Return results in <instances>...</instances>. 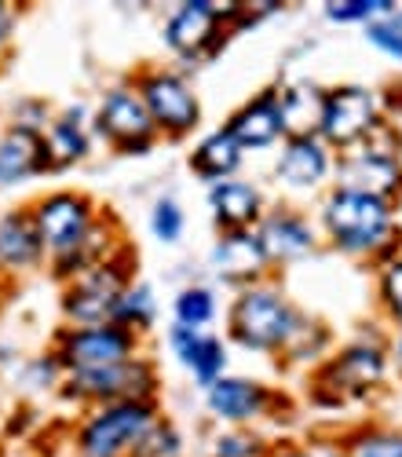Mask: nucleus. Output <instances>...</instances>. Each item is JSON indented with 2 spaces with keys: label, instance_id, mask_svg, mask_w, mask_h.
I'll return each instance as SVG.
<instances>
[{
  "label": "nucleus",
  "instance_id": "nucleus-1",
  "mask_svg": "<svg viewBox=\"0 0 402 457\" xmlns=\"http://www.w3.org/2000/svg\"><path fill=\"white\" fill-rule=\"evenodd\" d=\"M322 231L348 256H388V245L398 235L395 205L337 187L322 202Z\"/></svg>",
  "mask_w": 402,
  "mask_h": 457
},
{
  "label": "nucleus",
  "instance_id": "nucleus-2",
  "mask_svg": "<svg viewBox=\"0 0 402 457\" xmlns=\"http://www.w3.org/2000/svg\"><path fill=\"white\" fill-rule=\"evenodd\" d=\"M300 315L304 312L292 308V300L278 286L256 282V286H245L234 293L231 308H227V337L245 352L282 355Z\"/></svg>",
  "mask_w": 402,
  "mask_h": 457
},
{
  "label": "nucleus",
  "instance_id": "nucleus-3",
  "mask_svg": "<svg viewBox=\"0 0 402 457\" xmlns=\"http://www.w3.org/2000/svg\"><path fill=\"white\" fill-rule=\"evenodd\" d=\"M99 212L103 209L95 205V198L81 195V190H48V195H41L29 205V220L37 235H41L48 268L55 271V278H62L73 256L81 253Z\"/></svg>",
  "mask_w": 402,
  "mask_h": 457
},
{
  "label": "nucleus",
  "instance_id": "nucleus-4",
  "mask_svg": "<svg viewBox=\"0 0 402 457\" xmlns=\"http://www.w3.org/2000/svg\"><path fill=\"white\" fill-rule=\"evenodd\" d=\"M245 4H216V0H183L161 26V41L179 62H205L227 41L231 22H245Z\"/></svg>",
  "mask_w": 402,
  "mask_h": 457
},
{
  "label": "nucleus",
  "instance_id": "nucleus-5",
  "mask_svg": "<svg viewBox=\"0 0 402 457\" xmlns=\"http://www.w3.org/2000/svg\"><path fill=\"white\" fill-rule=\"evenodd\" d=\"M161 377L158 366L143 355H132L125 362H110L99 370H81V373H62L59 395L81 406H106V403H151L158 399Z\"/></svg>",
  "mask_w": 402,
  "mask_h": 457
},
{
  "label": "nucleus",
  "instance_id": "nucleus-6",
  "mask_svg": "<svg viewBox=\"0 0 402 457\" xmlns=\"http://www.w3.org/2000/svg\"><path fill=\"white\" fill-rule=\"evenodd\" d=\"M158 417V399L92 406L73 432V457H132V450Z\"/></svg>",
  "mask_w": 402,
  "mask_h": 457
},
{
  "label": "nucleus",
  "instance_id": "nucleus-7",
  "mask_svg": "<svg viewBox=\"0 0 402 457\" xmlns=\"http://www.w3.org/2000/svg\"><path fill=\"white\" fill-rule=\"evenodd\" d=\"M128 282H132V253H121L118 260H106V263H95V268L70 275L59 296V312L66 326L110 322L118 308V296L125 293Z\"/></svg>",
  "mask_w": 402,
  "mask_h": 457
},
{
  "label": "nucleus",
  "instance_id": "nucleus-8",
  "mask_svg": "<svg viewBox=\"0 0 402 457\" xmlns=\"http://www.w3.org/2000/svg\"><path fill=\"white\" fill-rule=\"evenodd\" d=\"M132 88L143 99L146 113H151L158 139H187L201 125V99L183 73L151 66L135 73Z\"/></svg>",
  "mask_w": 402,
  "mask_h": 457
},
{
  "label": "nucleus",
  "instance_id": "nucleus-9",
  "mask_svg": "<svg viewBox=\"0 0 402 457\" xmlns=\"http://www.w3.org/2000/svg\"><path fill=\"white\" fill-rule=\"evenodd\" d=\"M92 136H99L114 154L135 158V154H151L158 146V132L151 125L143 99L135 96L132 81L106 88L103 99L92 110Z\"/></svg>",
  "mask_w": 402,
  "mask_h": 457
},
{
  "label": "nucleus",
  "instance_id": "nucleus-10",
  "mask_svg": "<svg viewBox=\"0 0 402 457\" xmlns=\"http://www.w3.org/2000/svg\"><path fill=\"white\" fill-rule=\"evenodd\" d=\"M143 337L121 329L118 322H99V326H66L52 355L62 366V373H81V370H99L110 362H125L132 355H139Z\"/></svg>",
  "mask_w": 402,
  "mask_h": 457
},
{
  "label": "nucleus",
  "instance_id": "nucleus-11",
  "mask_svg": "<svg viewBox=\"0 0 402 457\" xmlns=\"http://www.w3.org/2000/svg\"><path fill=\"white\" fill-rule=\"evenodd\" d=\"M381 129V99L377 92L362 85H340L333 92H325L322 99V118H318V139L325 146L351 150L365 143Z\"/></svg>",
  "mask_w": 402,
  "mask_h": 457
},
{
  "label": "nucleus",
  "instance_id": "nucleus-12",
  "mask_svg": "<svg viewBox=\"0 0 402 457\" xmlns=\"http://www.w3.org/2000/svg\"><path fill=\"white\" fill-rule=\"evenodd\" d=\"M337 179L348 190H358V195H370L381 202H395L402 195V158H398V146H384L381 143V129L351 146L340 154L337 162Z\"/></svg>",
  "mask_w": 402,
  "mask_h": 457
},
{
  "label": "nucleus",
  "instance_id": "nucleus-13",
  "mask_svg": "<svg viewBox=\"0 0 402 457\" xmlns=\"http://www.w3.org/2000/svg\"><path fill=\"white\" fill-rule=\"evenodd\" d=\"M209 268L219 282L245 289V286L264 282L271 263H267V256H264V249H260V242H256L252 231H224L216 238L212 253H209Z\"/></svg>",
  "mask_w": 402,
  "mask_h": 457
},
{
  "label": "nucleus",
  "instance_id": "nucleus-14",
  "mask_svg": "<svg viewBox=\"0 0 402 457\" xmlns=\"http://www.w3.org/2000/svg\"><path fill=\"white\" fill-rule=\"evenodd\" d=\"M252 235H256V242H260V249H264L271 268H275V263H297V260L311 256L315 245H318L315 227L300 212H292V209L264 212V220L252 227Z\"/></svg>",
  "mask_w": 402,
  "mask_h": 457
},
{
  "label": "nucleus",
  "instance_id": "nucleus-15",
  "mask_svg": "<svg viewBox=\"0 0 402 457\" xmlns=\"http://www.w3.org/2000/svg\"><path fill=\"white\" fill-rule=\"evenodd\" d=\"M45 143V158H48V172H62L81 165L92 154V113L78 103V106H66L59 110L55 118L48 121V129L41 132Z\"/></svg>",
  "mask_w": 402,
  "mask_h": 457
},
{
  "label": "nucleus",
  "instance_id": "nucleus-16",
  "mask_svg": "<svg viewBox=\"0 0 402 457\" xmlns=\"http://www.w3.org/2000/svg\"><path fill=\"white\" fill-rule=\"evenodd\" d=\"M168 352L172 359L194 377L198 388L216 385L219 377H227V345L219 340L216 333L205 329H187V326H176L168 329Z\"/></svg>",
  "mask_w": 402,
  "mask_h": 457
},
{
  "label": "nucleus",
  "instance_id": "nucleus-17",
  "mask_svg": "<svg viewBox=\"0 0 402 457\" xmlns=\"http://www.w3.org/2000/svg\"><path fill=\"white\" fill-rule=\"evenodd\" d=\"M205 410L231 428H245L249 421H256V417H264L271 410V392L249 377L227 373L205 388Z\"/></svg>",
  "mask_w": 402,
  "mask_h": 457
},
{
  "label": "nucleus",
  "instance_id": "nucleus-18",
  "mask_svg": "<svg viewBox=\"0 0 402 457\" xmlns=\"http://www.w3.org/2000/svg\"><path fill=\"white\" fill-rule=\"evenodd\" d=\"M333 172V158H329V146L318 136H297V139H282L278 150V165L275 176L285 190H297V195H308V190L322 187Z\"/></svg>",
  "mask_w": 402,
  "mask_h": 457
},
{
  "label": "nucleus",
  "instance_id": "nucleus-19",
  "mask_svg": "<svg viewBox=\"0 0 402 457\" xmlns=\"http://www.w3.org/2000/svg\"><path fill=\"white\" fill-rule=\"evenodd\" d=\"M205 202H209V212H212V223L219 227V235L224 231H252L267 212L260 187L249 183V179H238V176L212 183Z\"/></svg>",
  "mask_w": 402,
  "mask_h": 457
},
{
  "label": "nucleus",
  "instance_id": "nucleus-20",
  "mask_svg": "<svg viewBox=\"0 0 402 457\" xmlns=\"http://www.w3.org/2000/svg\"><path fill=\"white\" fill-rule=\"evenodd\" d=\"M234 143L245 150H271L275 143L285 139V129H282V113H278V96L275 88H264V92H256L249 103H242L227 125H224Z\"/></svg>",
  "mask_w": 402,
  "mask_h": 457
},
{
  "label": "nucleus",
  "instance_id": "nucleus-21",
  "mask_svg": "<svg viewBox=\"0 0 402 457\" xmlns=\"http://www.w3.org/2000/svg\"><path fill=\"white\" fill-rule=\"evenodd\" d=\"M48 256L41 245V235L29 220V209H4L0 212V268L8 278L29 275L37 268H45Z\"/></svg>",
  "mask_w": 402,
  "mask_h": 457
},
{
  "label": "nucleus",
  "instance_id": "nucleus-22",
  "mask_svg": "<svg viewBox=\"0 0 402 457\" xmlns=\"http://www.w3.org/2000/svg\"><path fill=\"white\" fill-rule=\"evenodd\" d=\"M384 373H388V355L377 345H351L322 370V377L329 380V392H344V395H365L381 385Z\"/></svg>",
  "mask_w": 402,
  "mask_h": 457
},
{
  "label": "nucleus",
  "instance_id": "nucleus-23",
  "mask_svg": "<svg viewBox=\"0 0 402 457\" xmlns=\"http://www.w3.org/2000/svg\"><path fill=\"white\" fill-rule=\"evenodd\" d=\"M45 172H48V158H45L41 132L15 129V125L0 132V190H12Z\"/></svg>",
  "mask_w": 402,
  "mask_h": 457
},
{
  "label": "nucleus",
  "instance_id": "nucleus-24",
  "mask_svg": "<svg viewBox=\"0 0 402 457\" xmlns=\"http://www.w3.org/2000/svg\"><path fill=\"white\" fill-rule=\"evenodd\" d=\"M245 162V150L234 143V136L227 129H212L205 132L194 150H191V172L198 179H205L209 187L219 183V179H234L238 169Z\"/></svg>",
  "mask_w": 402,
  "mask_h": 457
},
{
  "label": "nucleus",
  "instance_id": "nucleus-25",
  "mask_svg": "<svg viewBox=\"0 0 402 457\" xmlns=\"http://www.w3.org/2000/svg\"><path fill=\"white\" fill-rule=\"evenodd\" d=\"M278 96V113H282V129L285 139L297 136H315L318 132V118H322V99L325 92L311 81H292L285 88H275Z\"/></svg>",
  "mask_w": 402,
  "mask_h": 457
},
{
  "label": "nucleus",
  "instance_id": "nucleus-26",
  "mask_svg": "<svg viewBox=\"0 0 402 457\" xmlns=\"http://www.w3.org/2000/svg\"><path fill=\"white\" fill-rule=\"evenodd\" d=\"M110 322H118L121 329H128L135 337H143L146 329H154V322H158V293H154V286L132 278L125 286V293L118 296V308H114V319Z\"/></svg>",
  "mask_w": 402,
  "mask_h": 457
},
{
  "label": "nucleus",
  "instance_id": "nucleus-27",
  "mask_svg": "<svg viewBox=\"0 0 402 457\" xmlns=\"http://www.w3.org/2000/svg\"><path fill=\"white\" fill-rule=\"evenodd\" d=\"M219 315V300L209 286H187L172 300V322L187 329H205Z\"/></svg>",
  "mask_w": 402,
  "mask_h": 457
},
{
  "label": "nucleus",
  "instance_id": "nucleus-28",
  "mask_svg": "<svg viewBox=\"0 0 402 457\" xmlns=\"http://www.w3.org/2000/svg\"><path fill=\"white\" fill-rule=\"evenodd\" d=\"M395 0H329L325 4V19L340 22V26H370L373 19L395 12Z\"/></svg>",
  "mask_w": 402,
  "mask_h": 457
},
{
  "label": "nucleus",
  "instance_id": "nucleus-29",
  "mask_svg": "<svg viewBox=\"0 0 402 457\" xmlns=\"http://www.w3.org/2000/svg\"><path fill=\"white\" fill-rule=\"evenodd\" d=\"M187 231V212L176 198H158L151 205V235L161 242V245H176Z\"/></svg>",
  "mask_w": 402,
  "mask_h": 457
},
{
  "label": "nucleus",
  "instance_id": "nucleus-30",
  "mask_svg": "<svg viewBox=\"0 0 402 457\" xmlns=\"http://www.w3.org/2000/svg\"><path fill=\"white\" fill-rule=\"evenodd\" d=\"M179 453H183V436L165 417H158V421L146 428V436L139 439V446L132 450V457H179Z\"/></svg>",
  "mask_w": 402,
  "mask_h": 457
},
{
  "label": "nucleus",
  "instance_id": "nucleus-31",
  "mask_svg": "<svg viewBox=\"0 0 402 457\" xmlns=\"http://www.w3.org/2000/svg\"><path fill=\"white\" fill-rule=\"evenodd\" d=\"M344 457H402V432H388V428L358 432L344 446Z\"/></svg>",
  "mask_w": 402,
  "mask_h": 457
},
{
  "label": "nucleus",
  "instance_id": "nucleus-32",
  "mask_svg": "<svg viewBox=\"0 0 402 457\" xmlns=\"http://www.w3.org/2000/svg\"><path fill=\"white\" fill-rule=\"evenodd\" d=\"M365 41H370L377 52H384L388 59L402 62V8H395V12H388L365 26Z\"/></svg>",
  "mask_w": 402,
  "mask_h": 457
},
{
  "label": "nucleus",
  "instance_id": "nucleus-33",
  "mask_svg": "<svg viewBox=\"0 0 402 457\" xmlns=\"http://www.w3.org/2000/svg\"><path fill=\"white\" fill-rule=\"evenodd\" d=\"M377 296H381L384 315H391L395 322H402V256H395V260L384 263V271L377 278Z\"/></svg>",
  "mask_w": 402,
  "mask_h": 457
},
{
  "label": "nucleus",
  "instance_id": "nucleus-34",
  "mask_svg": "<svg viewBox=\"0 0 402 457\" xmlns=\"http://www.w3.org/2000/svg\"><path fill=\"white\" fill-rule=\"evenodd\" d=\"M22 385L29 392H48V388H59L62 385V366L55 362V355H41V359H29L22 366Z\"/></svg>",
  "mask_w": 402,
  "mask_h": 457
},
{
  "label": "nucleus",
  "instance_id": "nucleus-35",
  "mask_svg": "<svg viewBox=\"0 0 402 457\" xmlns=\"http://www.w3.org/2000/svg\"><path fill=\"white\" fill-rule=\"evenodd\" d=\"M264 453H267L264 443L249 436L245 428H231L224 436H216L212 443V457H264Z\"/></svg>",
  "mask_w": 402,
  "mask_h": 457
},
{
  "label": "nucleus",
  "instance_id": "nucleus-36",
  "mask_svg": "<svg viewBox=\"0 0 402 457\" xmlns=\"http://www.w3.org/2000/svg\"><path fill=\"white\" fill-rule=\"evenodd\" d=\"M52 118H55V110H52L45 99H19L15 110H12V121H8V125L29 129V132H45Z\"/></svg>",
  "mask_w": 402,
  "mask_h": 457
},
{
  "label": "nucleus",
  "instance_id": "nucleus-37",
  "mask_svg": "<svg viewBox=\"0 0 402 457\" xmlns=\"http://www.w3.org/2000/svg\"><path fill=\"white\" fill-rule=\"evenodd\" d=\"M15 22H19L15 4H8V0H0V45H8V41H12Z\"/></svg>",
  "mask_w": 402,
  "mask_h": 457
},
{
  "label": "nucleus",
  "instance_id": "nucleus-38",
  "mask_svg": "<svg viewBox=\"0 0 402 457\" xmlns=\"http://www.w3.org/2000/svg\"><path fill=\"white\" fill-rule=\"evenodd\" d=\"M304 450H308V457H344V446H337V443H311Z\"/></svg>",
  "mask_w": 402,
  "mask_h": 457
},
{
  "label": "nucleus",
  "instance_id": "nucleus-39",
  "mask_svg": "<svg viewBox=\"0 0 402 457\" xmlns=\"http://www.w3.org/2000/svg\"><path fill=\"white\" fill-rule=\"evenodd\" d=\"M264 457H308V450L304 446H278V450H271Z\"/></svg>",
  "mask_w": 402,
  "mask_h": 457
},
{
  "label": "nucleus",
  "instance_id": "nucleus-40",
  "mask_svg": "<svg viewBox=\"0 0 402 457\" xmlns=\"http://www.w3.org/2000/svg\"><path fill=\"white\" fill-rule=\"evenodd\" d=\"M395 370L402 373V333H398V340H395Z\"/></svg>",
  "mask_w": 402,
  "mask_h": 457
},
{
  "label": "nucleus",
  "instance_id": "nucleus-41",
  "mask_svg": "<svg viewBox=\"0 0 402 457\" xmlns=\"http://www.w3.org/2000/svg\"><path fill=\"white\" fill-rule=\"evenodd\" d=\"M4 300H8V289H4V286H0V312H4Z\"/></svg>",
  "mask_w": 402,
  "mask_h": 457
},
{
  "label": "nucleus",
  "instance_id": "nucleus-42",
  "mask_svg": "<svg viewBox=\"0 0 402 457\" xmlns=\"http://www.w3.org/2000/svg\"><path fill=\"white\" fill-rule=\"evenodd\" d=\"M4 278H8V275H4V268H0V286H4Z\"/></svg>",
  "mask_w": 402,
  "mask_h": 457
}]
</instances>
